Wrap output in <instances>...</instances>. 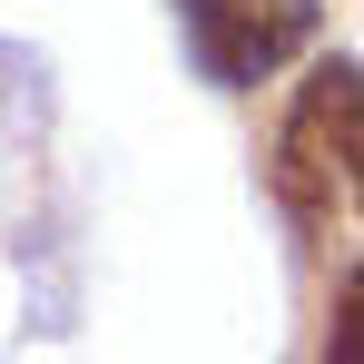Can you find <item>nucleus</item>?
Wrapping results in <instances>:
<instances>
[{
	"label": "nucleus",
	"mask_w": 364,
	"mask_h": 364,
	"mask_svg": "<svg viewBox=\"0 0 364 364\" xmlns=\"http://www.w3.org/2000/svg\"><path fill=\"white\" fill-rule=\"evenodd\" d=\"M355 60H325L296 89L286 109V138H276V197L296 207V227L335 237L355 217Z\"/></svg>",
	"instance_id": "obj_1"
},
{
	"label": "nucleus",
	"mask_w": 364,
	"mask_h": 364,
	"mask_svg": "<svg viewBox=\"0 0 364 364\" xmlns=\"http://www.w3.org/2000/svg\"><path fill=\"white\" fill-rule=\"evenodd\" d=\"M187 40L217 89H256L315 40V0H187Z\"/></svg>",
	"instance_id": "obj_2"
},
{
	"label": "nucleus",
	"mask_w": 364,
	"mask_h": 364,
	"mask_svg": "<svg viewBox=\"0 0 364 364\" xmlns=\"http://www.w3.org/2000/svg\"><path fill=\"white\" fill-rule=\"evenodd\" d=\"M355 315H364V286L345 276V286H335V315H325V364H364L355 355Z\"/></svg>",
	"instance_id": "obj_3"
}]
</instances>
